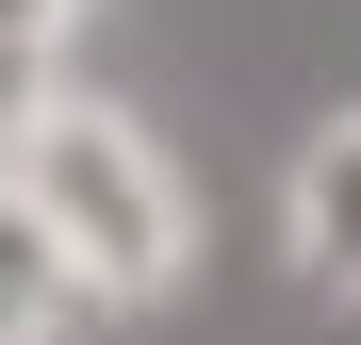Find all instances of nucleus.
Instances as JSON below:
<instances>
[{
  "mask_svg": "<svg viewBox=\"0 0 361 345\" xmlns=\"http://www.w3.org/2000/svg\"><path fill=\"white\" fill-rule=\"evenodd\" d=\"M82 329V296H66V263L33 247V214L0 198V345H66Z\"/></svg>",
  "mask_w": 361,
  "mask_h": 345,
  "instance_id": "nucleus-3",
  "label": "nucleus"
},
{
  "mask_svg": "<svg viewBox=\"0 0 361 345\" xmlns=\"http://www.w3.org/2000/svg\"><path fill=\"white\" fill-rule=\"evenodd\" d=\"M0 198L33 214V247L66 263L82 313H164L180 263H197V198H180V164L132 99L99 83H49L17 132H0Z\"/></svg>",
  "mask_w": 361,
  "mask_h": 345,
  "instance_id": "nucleus-1",
  "label": "nucleus"
},
{
  "mask_svg": "<svg viewBox=\"0 0 361 345\" xmlns=\"http://www.w3.org/2000/svg\"><path fill=\"white\" fill-rule=\"evenodd\" d=\"M279 263L312 279V296L361 313V99L312 115V132H295V164H279Z\"/></svg>",
  "mask_w": 361,
  "mask_h": 345,
  "instance_id": "nucleus-2",
  "label": "nucleus"
},
{
  "mask_svg": "<svg viewBox=\"0 0 361 345\" xmlns=\"http://www.w3.org/2000/svg\"><path fill=\"white\" fill-rule=\"evenodd\" d=\"M49 83H66V49H17V33H0V132H17V115H33Z\"/></svg>",
  "mask_w": 361,
  "mask_h": 345,
  "instance_id": "nucleus-4",
  "label": "nucleus"
}]
</instances>
